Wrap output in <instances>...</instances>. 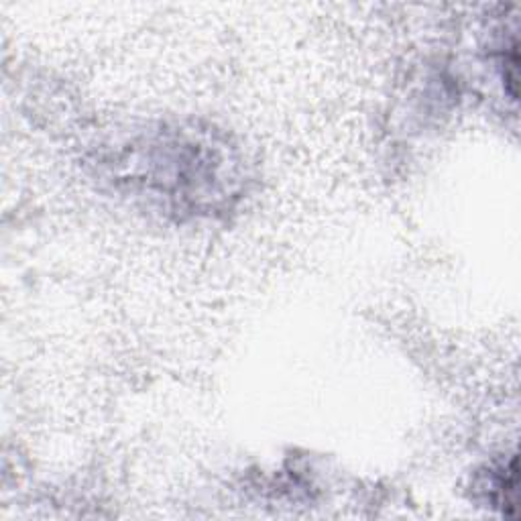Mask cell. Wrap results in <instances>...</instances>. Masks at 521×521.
Here are the masks:
<instances>
[{"label":"cell","mask_w":521,"mask_h":521,"mask_svg":"<svg viewBox=\"0 0 521 521\" xmlns=\"http://www.w3.org/2000/svg\"><path fill=\"white\" fill-rule=\"evenodd\" d=\"M491 501L495 507L503 511L507 517H515V505H517V456L513 454L507 465H503L499 471L491 473Z\"/></svg>","instance_id":"1"}]
</instances>
